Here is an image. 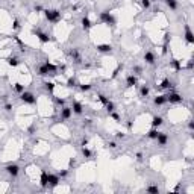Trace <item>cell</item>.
<instances>
[{"mask_svg":"<svg viewBox=\"0 0 194 194\" xmlns=\"http://www.w3.org/2000/svg\"><path fill=\"white\" fill-rule=\"evenodd\" d=\"M44 88L47 90L50 94H53V91H55V84L53 82H44Z\"/></svg>","mask_w":194,"mask_h":194,"instance_id":"cell-29","label":"cell"},{"mask_svg":"<svg viewBox=\"0 0 194 194\" xmlns=\"http://www.w3.org/2000/svg\"><path fill=\"white\" fill-rule=\"evenodd\" d=\"M53 100L56 102V105H59L62 108V106L65 105V99H62V97H56V96H53Z\"/></svg>","mask_w":194,"mask_h":194,"instance_id":"cell-37","label":"cell"},{"mask_svg":"<svg viewBox=\"0 0 194 194\" xmlns=\"http://www.w3.org/2000/svg\"><path fill=\"white\" fill-rule=\"evenodd\" d=\"M188 128H190V130L194 129V122H193V120H190V122H188Z\"/></svg>","mask_w":194,"mask_h":194,"instance_id":"cell-53","label":"cell"},{"mask_svg":"<svg viewBox=\"0 0 194 194\" xmlns=\"http://www.w3.org/2000/svg\"><path fill=\"white\" fill-rule=\"evenodd\" d=\"M61 182V177H59L58 175H52V173H49V184H47V186L49 188H55V186H58V184Z\"/></svg>","mask_w":194,"mask_h":194,"instance_id":"cell-8","label":"cell"},{"mask_svg":"<svg viewBox=\"0 0 194 194\" xmlns=\"http://www.w3.org/2000/svg\"><path fill=\"white\" fill-rule=\"evenodd\" d=\"M141 71H143V68H141V67H138V65H135V67L132 68V73H133V75H141Z\"/></svg>","mask_w":194,"mask_h":194,"instance_id":"cell-41","label":"cell"},{"mask_svg":"<svg viewBox=\"0 0 194 194\" xmlns=\"http://www.w3.org/2000/svg\"><path fill=\"white\" fill-rule=\"evenodd\" d=\"M99 18H100V21H102V23H105V24H111V26H114V24L117 23L115 17H114V15L111 14V12H108V11H103V12H100Z\"/></svg>","mask_w":194,"mask_h":194,"instance_id":"cell-2","label":"cell"},{"mask_svg":"<svg viewBox=\"0 0 194 194\" xmlns=\"http://www.w3.org/2000/svg\"><path fill=\"white\" fill-rule=\"evenodd\" d=\"M170 67L175 71H180V70H182V64H180L179 59H171V61H170Z\"/></svg>","mask_w":194,"mask_h":194,"instance_id":"cell-21","label":"cell"},{"mask_svg":"<svg viewBox=\"0 0 194 194\" xmlns=\"http://www.w3.org/2000/svg\"><path fill=\"white\" fill-rule=\"evenodd\" d=\"M67 86H70V88H76V86H79L75 76H70L68 79H67Z\"/></svg>","mask_w":194,"mask_h":194,"instance_id":"cell-25","label":"cell"},{"mask_svg":"<svg viewBox=\"0 0 194 194\" xmlns=\"http://www.w3.org/2000/svg\"><path fill=\"white\" fill-rule=\"evenodd\" d=\"M97 99H99V102H100V103H102L103 106H105L106 103H108V102H109V97H106L105 94H97Z\"/></svg>","mask_w":194,"mask_h":194,"instance_id":"cell-33","label":"cell"},{"mask_svg":"<svg viewBox=\"0 0 194 194\" xmlns=\"http://www.w3.org/2000/svg\"><path fill=\"white\" fill-rule=\"evenodd\" d=\"M167 99V102H170V103H182L184 102V97L177 94V93H170V94H167L165 96Z\"/></svg>","mask_w":194,"mask_h":194,"instance_id":"cell-5","label":"cell"},{"mask_svg":"<svg viewBox=\"0 0 194 194\" xmlns=\"http://www.w3.org/2000/svg\"><path fill=\"white\" fill-rule=\"evenodd\" d=\"M91 123H93L91 118H85V120H84V126H90Z\"/></svg>","mask_w":194,"mask_h":194,"instance_id":"cell-49","label":"cell"},{"mask_svg":"<svg viewBox=\"0 0 194 194\" xmlns=\"http://www.w3.org/2000/svg\"><path fill=\"white\" fill-rule=\"evenodd\" d=\"M68 171H70V170H62L58 176H59V177H67V176H68Z\"/></svg>","mask_w":194,"mask_h":194,"instance_id":"cell-45","label":"cell"},{"mask_svg":"<svg viewBox=\"0 0 194 194\" xmlns=\"http://www.w3.org/2000/svg\"><path fill=\"white\" fill-rule=\"evenodd\" d=\"M185 41L186 44H194V33L191 32L190 26H185Z\"/></svg>","mask_w":194,"mask_h":194,"instance_id":"cell-10","label":"cell"},{"mask_svg":"<svg viewBox=\"0 0 194 194\" xmlns=\"http://www.w3.org/2000/svg\"><path fill=\"white\" fill-rule=\"evenodd\" d=\"M6 62H8V65H11V67H18V64H20L17 56H8L6 58Z\"/></svg>","mask_w":194,"mask_h":194,"instance_id":"cell-22","label":"cell"},{"mask_svg":"<svg viewBox=\"0 0 194 194\" xmlns=\"http://www.w3.org/2000/svg\"><path fill=\"white\" fill-rule=\"evenodd\" d=\"M108 147H109V149H115V147H117V143H115V141H109V143H108Z\"/></svg>","mask_w":194,"mask_h":194,"instance_id":"cell-48","label":"cell"},{"mask_svg":"<svg viewBox=\"0 0 194 194\" xmlns=\"http://www.w3.org/2000/svg\"><path fill=\"white\" fill-rule=\"evenodd\" d=\"M153 103H155L156 106H162L164 103H167V99H165V96H156L155 99H153Z\"/></svg>","mask_w":194,"mask_h":194,"instance_id":"cell-23","label":"cell"},{"mask_svg":"<svg viewBox=\"0 0 194 194\" xmlns=\"http://www.w3.org/2000/svg\"><path fill=\"white\" fill-rule=\"evenodd\" d=\"M93 88V85H90V84H86V85H79V90H81L82 93H86V91H90Z\"/></svg>","mask_w":194,"mask_h":194,"instance_id":"cell-38","label":"cell"},{"mask_svg":"<svg viewBox=\"0 0 194 194\" xmlns=\"http://www.w3.org/2000/svg\"><path fill=\"white\" fill-rule=\"evenodd\" d=\"M165 3H167V6H168L171 11L177 9V2H176V0H168V2H165Z\"/></svg>","mask_w":194,"mask_h":194,"instance_id":"cell-34","label":"cell"},{"mask_svg":"<svg viewBox=\"0 0 194 194\" xmlns=\"http://www.w3.org/2000/svg\"><path fill=\"white\" fill-rule=\"evenodd\" d=\"M138 85V77H137V75H128L126 76V86L128 88H132V86H137Z\"/></svg>","mask_w":194,"mask_h":194,"instance_id":"cell-9","label":"cell"},{"mask_svg":"<svg viewBox=\"0 0 194 194\" xmlns=\"http://www.w3.org/2000/svg\"><path fill=\"white\" fill-rule=\"evenodd\" d=\"M20 96H21V100H23V102L28 103V105H35V103H37V97L33 96L32 93H29V91H23Z\"/></svg>","mask_w":194,"mask_h":194,"instance_id":"cell-3","label":"cell"},{"mask_svg":"<svg viewBox=\"0 0 194 194\" xmlns=\"http://www.w3.org/2000/svg\"><path fill=\"white\" fill-rule=\"evenodd\" d=\"M150 5H152L150 0H141V6H143L144 9H149V8H150Z\"/></svg>","mask_w":194,"mask_h":194,"instance_id":"cell-39","label":"cell"},{"mask_svg":"<svg viewBox=\"0 0 194 194\" xmlns=\"http://www.w3.org/2000/svg\"><path fill=\"white\" fill-rule=\"evenodd\" d=\"M81 24H82V29L84 30H90L91 28H93V23H91V20L88 18V17H82V20H81Z\"/></svg>","mask_w":194,"mask_h":194,"instance_id":"cell-16","label":"cell"},{"mask_svg":"<svg viewBox=\"0 0 194 194\" xmlns=\"http://www.w3.org/2000/svg\"><path fill=\"white\" fill-rule=\"evenodd\" d=\"M146 191L147 193H152V194H159V188H158L156 185H149L146 188Z\"/></svg>","mask_w":194,"mask_h":194,"instance_id":"cell-30","label":"cell"},{"mask_svg":"<svg viewBox=\"0 0 194 194\" xmlns=\"http://www.w3.org/2000/svg\"><path fill=\"white\" fill-rule=\"evenodd\" d=\"M12 29H14V30H18V29H20V21H18V18H14V21H12Z\"/></svg>","mask_w":194,"mask_h":194,"instance_id":"cell-40","label":"cell"},{"mask_svg":"<svg viewBox=\"0 0 194 194\" xmlns=\"http://www.w3.org/2000/svg\"><path fill=\"white\" fill-rule=\"evenodd\" d=\"M70 56L73 58V61H75L76 64H79V62H82V58H81V53H79V50H77V49H71V50H70Z\"/></svg>","mask_w":194,"mask_h":194,"instance_id":"cell-17","label":"cell"},{"mask_svg":"<svg viewBox=\"0 0 194 194\" xmlns=\"http://www.w3.org/2000/svg\"><path fill=\"white\" fill-rule=\"evenodd\" d=\"M14 90H15V93H18V94H21L23 91H26L24 90V85H21L20 82H15L14 84Z\"/></svg>","mask_w":194,"mask_h":194,"instance_id":"cell-31","label":"cell"},{"mask_svg":"<svg viewBox=\"0 0 194 194\" xmlns=\"http://www.w3.org/2000/svg\"><path fill=\"white\" fill-rule=\"evenodd\" d=\"M158 88V91H162V90H170V88H173V84L170 82V79L168 77H165L164 81L159 84V86H156Z\"/></svg>","mask_w":194,"mask_h":194,"instance_id":"cell-12","label":"cell"},{"mask_svg":"<svg viewBox=\"0 0 194 194\" xmlns=\"http://www.w3.org/2000/svg\"><path fill=\"white\" fill-rule=\"evenodd\" d=\"M165 2H168V0H165Z\"/></svg>","mask_w":194,"mask_h":194,"instance_id":"cell-57","label":"cell"},{"mask_svg":"<svg viewBox=\"0 0 194 194\" xmlns=\"http://www.w3.org/2000/svg\"><path fill=\"white\" fill-rule=\"evenodd\" d=\"M28 132L29 133H33V132H35V126H30V128L28 129Z\"/></svg>","mask_w":194,"mask_h":194,"instance_id":"cell-55","label":"cell"},{"mask_svg":"<svg viewBox=\"0 0 194 194\" xmlns=\"http://www.w3.org/2000/svg\"><path fill=\"white\" fill-rule=\"evenodd\" d=\"M71 115H73L71 108L64 105L62 108H61V115H59V120H68V118H71Z\"/></svg>","mask_w":194,"mask_h":194,"instance_id":"cell-7","label":"cell"},{"mask_svg":"<svg viewBox=\"0 0 194 194\" xmlns=\"http://www.w3.org/2000/svg\"><path fill=\"white\" fill-rule=\"evenodd\" d=\"M44 64H46V65H47V70H49V75H56V71H58V67H56L55 64H52V62H49V61H46Z\"/></svg>","mask_w":194,"mask_h":194,"instance_id":"cell-24","label":"cell"},{"mask_svg":"<svg viewBox=\"0 0 194 194\" xmlns=\"http://www.w3.org/2000/svg\"><path fill=\"white\" fill-rule=\"evenodd\" d=\"M32 33H33V35H37L38 39H39V41H41L43 44H47L50 39H52V38L47 35V33L43 32V30H39V29H32Z\"/></svg>","mask_w":194,"mask_h":194,"instance_id":"cell-4","label":"cell"},{"mask_svg":"<svg viewBox=\"0 0 194 194\" xmlns=\"http://www.w3.org/2000/svg\"><path fill=\"white\" fill-rule=\"evenodd\" d=\"M122 68H123V65H118V67H117V68H115V70H114V73H112V77H115V76L118 75V73H120V70H122Z\"/></svg>","mask_w":194,"mask_h":194,"instance_id":"cell-44","label":"cell"},{"mask_svg":"<svg viewBox=\"0 0 194 194\" xmlns=\"http://www.w3.org/2000/svg\"><path fill=\"white\" fill-rule=\"evenodd\" d=\"M81 146H82V147L88 146V138H86V137H84V138L81 139Z\"/></svg>","mask_w":194,"mask_h":194,"instance_id":"cell-47","label":"cell"},{"mask_svg":"<svg viewBox=\"0 0 194 194\" xmlns=\"http://www.w3.org/2000/svg\"><path fill=\"white\" fill-rule=\"evenodd\" d=\"M144 61H146V64H149V65L155 64V55H153L150 50L146 52V53H144Z\"/></svg>","mask_w":194,"mask_h":194,"instance_id":"cell-20","label":"cell"},{"mask_svg":"<svg viewBox=\"0 0 194 194\" xmlns=\"http://www.w3.org/2000/svg\"><path fill=\"white\" fill-rule=\"evenodd\" d=\"M96 49H97V52H100V53H111V52H112V46H111V44H99Z\"/></svg>","mask_w":194,"mask_h":194,"instance_id":"cell-18","label":"cell"},{"mask_svg":"<svg viewBox=\"0 0 194 194\" xmlns=\"http://www.w3.org/2000/svg\"><path fill=\"white\" fill-rule=\"evenodd\" d=\"M156 141H158V144L159 146H167V143H168V137H167V133H164V132H159L158 133V137H156Z\"/></svg>","mask_w":194,"mask_h":194,"instance_id":"cell-13","label":"cell"},{"mask_svg":"<svg viewBox=\"0 0 194 194\" xmlns=\"http://www.w3.org/2000/svg\"><path fill=\"white\" fill-rule=\"evenodd\" d=\"M77 164H76V159H70V168H75Z\"/></svg>","mask_w":194,"mask_h":194,"instance_id":"cell-50","label":"cell"},{"mask_svg":"<svg viewBox=\"0 0 194 194\" xmlns=\"http://www.w3.org/2000/svg\"><path fill=\"white\" fill-rule=\"evenodd\" d=\"M158 133H159L158 128H152V129H150L149 132H147V138H150V139H156Z\"/></svg>","mask_w":194,"mask_h":194,"instance_id":"cell-26","label":"cell"},{"mask_svg":"<svg viewBox=\"0 0 194 194\" xmlns=\"http://www.w3.org/2000/svg\"><path fill=\"white\" fill-rule=\"evenodd\" d=\"M47 184H49V173L46 170H43L41 177H39V185H41V188H47Z\"/></svg>","mask_w":194,"mask_h":194,"instance_id":"cell-11","label":"cell"},{"mask_svg":"<svg viewBox=\"0 0 194 194\" xmlns=\"http://www.w3.org/2000/svg\"><path fill=\"white\" fill-rule=\"evenodd\" d=\"M149 93H150L149 85H143L141 88H139V96H141V97H147V96H149Z\"/></svg>","mask_w":194,"mask_h":194,"instance_id":"cell-27","label":"cell"},{"mask_svg":"<svg viewBox=\"0 0 194 194\" xmlns=\"http://www.w3.org/2000/svg\"><path fill=\"white\" fill-rule=\"evenodd\" d=\"M71 111H73V114H76V115H81V114L84 112V106H82V103H81V102H73Z\"/></svg>","mask_w":194,"mask_h":194,"instance_id":"cell-14","label":"cell"},{"mask_svg":"<svg viewBox=\"0 0 194 194\" xmlns=\"http://www.w3.org/2000/svg\"><path fill=\"white\" fill-rule=\"evenodd\" d=\"M37 75H38V76H47V75H49L47 65H46V64H39L38 68H37Z\"/></svg>","mask_w":194,"mask_h":194,"instance_id":"cell-19","label":"cell"},{"mask_svg":"<svg viewBox=\"0 0 194 194\" xmlns=\"http://www.w3.org/2000/svg\"><path fill=\"white\" fill-rule=\"evenodd\" d=\"M5 170H6V173H8L9 176L17 177V176H18V173H20V167H18L17 164H8Z\"/></svg>","mask_w":194,"mask_h":194,"instance_id":"cell-6","label":"cell"},{"mask_svg":"<svg viewBox=\"0 0 194 194\" xmlns=\"http://www.w3.org/2000/svg\"><path fill=\"white\" fill-rule=\"evenodd\" d=\"M5 111L6 112H11L12 111V103H5Z\"/></svg>","mask_w":194,"mask_h":194,"instance_id":"cell-46","label":"cell"},{"mask_svg":"<svg viewBox=\"0 0 194 194\" xmlns=\"http://www.w3.org/2000/svg\"><path fill=\"white\" fill-rule=\"evenodd\" d=\"M193 65H194V64H193V59H190V61H188V64H186V68H188V70H191V68H193Z\"/></svg>","mask_w":194,"mask_h":194,"instance_id":"cell-52","label":"cell"},{"mask_svg":"<svg viewBox=\"0 0 194 194\" xmlns=\"http://www.w3.org/2000/svg\"><path fill=\"white\" fill-rule=\"evenodd\" d=\"M44 15H46V20L53 23V24L61 20V12L58 9H44Z\"/></svg>","mask_w":194,"mask_h":194,"instance_id":"cell-1","label":"cell"},{"mask_svg":"<svg viewBox=\"0 0 194 194\" xmlns=\"http://www.w3.org/2000/svg\"><path fill=\"white\" fill-rule=\"evenodd\" d=\"M82 155H84L86 159H91V158H93V152H91L86 146H85V147H82Z\"/></svg>","mask_w":194,"mask_h":194,"instance_id":"cell-28","label":"cell"},{"mask_svg":"<svg viewBox=\"0 0 194 194\" xmlns=\"http://www.w3.org/2000/svg\"><path fill=\"white\" fill-rule=\"evenodd\" d=\"M135 156H137V161H143V153L141 152H138Z\"/></svg>","mask_w":194,"mask_h":194,"instance_id":"cell-51","label":"cell"},{"mask_svg":"<svg viewBox=\"0 0 194 194\" xmlns=\"http://www.w3.org/2000/svg\"><path fill=\"white\" fill-rule=\"evenodd\" d=\"M132 126H133V123H132V122H129V123H128V128H129V129H132Z\"/></svg>","mask_w":194,"mask_h":194,"instance_id":"cell-56","label":"cell"},{"mask_svg":"<svg viewBox=\"0 0 194 194\" xmlns=\"http://www.w3.org/2000/svg\"><path fill=\"white\" fill-rule=\"evenodd\" d=\"M164 124V118L161 115H153L152 118V128H159V126Z\"/></svg>","mask_w":194,"mask_h":194,"instance_id":"cell-15","label":"cell"},{"mask_svg":"<svg viewBox=\"0 0 194 194\" xmlns=\"http://www.w3.org/2000/svg\"><path fill=\"white\" fill-rule=\"evenodd\" d=\"M150 2H153V0H150Z\"/></svg>","mask_w":194,"mask_h":194,"instance_id":"cell-58","label":"cell"},{"mask_svg":"<svg viewBox=\"0 0 194 194\" xmlns=\"http://www.w3.org/2000/svg\"><path fill=\"white\" fill-rule=\"evenodd\" d=\"M105 108H106V111H108V114H109L112 111H115V105H114V102H111V100H109V102L105 105Z\"/></svg>","mask_w":194,"mask_h":194,"instance_id":"cell-36","label":"cell"},{"mask_svg":"<svg viewBox=\"0 0 194 194\" xmlns=\"http://www.w3.org/2000/svg\"><path fill=\"white\" fill-rule=\"evenodd\" d=\"M109 117L112 118V120H115L117 123H122V117L118 115V114L115 112V111H112V112H109Z\"/></svg>","mask_w":194,"mask_h":194,"instance_id":"cell-35","label":"cell"},{"mask_svg":"<svg viewBox=\"0 0 194 194\" xmlns=\"http://www.w3.org/2000/svg\"><path fill=\"white\" fill-rule=\"evenodd\" d=\"M115 137H117V138H124V133H122V132H115Z\"/></svg>","mask_w":194,"mask_h":194,"instance_id":"cell-54","label":"cell"},{"mask_svg":"<svg viewBox=\"0 0 194 194\" xmlns=\"http://www.w3.org/2000/svg\"><path fill=\"white\" fill-rule=\"evenodd\" d=\"M14 41H15V43L20 46V50H21V52H24V50H26V47H28V46H26V44H24V43H23V41H21V39H20L18 37H14Z\"/></svg>","mask_w":194,"mask_h":194,"instance_id":"cell-32","label":"cell"},{"mask_svg":"<svg viewBox=\"0 0 194 194\" xmlns=\"http://www.w3.org/2000/svg\"><path fill=\"white\" fill-rule=\"evenodd\" d=\"M170 39H171L170 32H165V35H164V44H170Z\"/></svg>","mask_w":194,"mask_h":194,"instance_id":"cell-42","label":"cell"},{"mask_svg":"<svg viewBox=\"0 0 194 194\" xmlns=\"http://www.w3.org/2000/svg\"><path fill=\"white\" fill-rule=\"evenodd\" d=\"M33 9H35V12H38V14H39V12H44V8L41 5H35V8H33Z\"/></svg>","mask_w":194,"mask_h":194,"instance_id":"cell-43","label":"cell"}]
</instances>
